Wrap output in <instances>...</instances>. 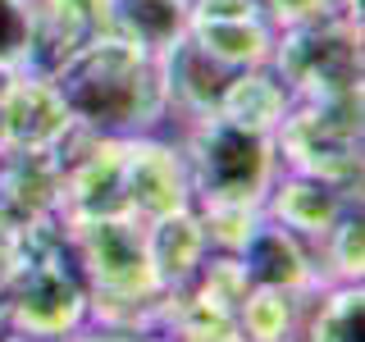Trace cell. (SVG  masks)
<instances>
[{
	"label": "cell",
	"mask_w": 365,
	"mask_h": 342,
	"mask_svg": "<svg viewBox=\"0 0 365 342\" xmlns=\"http://www.w3.org/2000/svg\"><path fill=\"white\" fill-rule=\"evenodd\" d=\"M68 119L106 123V128H142L165 100V68L155 55H142L128 41L83 46L55 78Z\"/></svg>",
	"instance_id": "obj_1"
},
{
	"label": "cell",
	"mask_w": 365,
	"mask_h": 342,
	"mask_svg": "<svg viewBox=\"0 0 365 342\" xmlns=\"http://www.w3.org/2000/svg\"><path fill=\"white\" fill-rule=\"evenodd\" d=\"M187 174L215 210H247L269 192L274 182V146L269 133L247 128L210 110L187 146Z\"/></svg>",
	"instance_id": "obj_2"
},
{
	"label": "cell",
	"mask_w": 365,
	"mask_h": 342,
	"mask_svg": "<svg viewBox=\"0 0 365 342\" xmlns=\"http://www.w3.org/2000/svg\"><path fill=\"white\" fill-rule=\"evenodd\" d=\"M114 37L142 55H169L192 28V0H106Z\"/></svg>",
	"instance_id": "obj_3"
},
{
	"label": "cell",
	"mask_w": 365,
	"mask_h": 342,
	"mask_svg": "<svg viewBox=\"0 0 365 342\" xmlns=\"http://www.w3.org/2000/svg\"><path fill=\"white\" fill-rule=\"evenodd\" d=\"M242 269L260 288L292 292L297 283H306V260L297 251V237L283 224H260L242 237Z\"/></svg>",
	"instance_id": "obj_4"
},
{
	"label": "cell",
	"mask_w": 365,
	"mask_h": 342,
	"mask_svg": "<svg viewBox=\"0 0 365 342\" xmlns=\"http://www.w3.org/2000/svg\"><path fill=\"white\" fill-rule=\"evenodd\" d=\"M274 214L288 233H329L338 224V197L319 174H302L274 192Z\"/></svg>",
	"instance_id": "obj_5"
},
{
	"label": "cell",
	"mask_w": 365,
	"mask_h": 342,
	"mask_svg": "<svg viewBox=\"0 0 365 342\" xmlns=\"http://www.w3.org/2000/svg\"><path fill=\"white\" fill-rule=\"evenodd\" d=\"M37 51V9L32 0H0V73H14Z\"/></svg>",
	"instance_id": "obj_6"
},
{
	"label": "cell",
	"mask_w": 365,
	"mask_h": 342,
	"mask_svg": "<svg viewBox=\"0 0 365 342\" xmlns=\"http://www.w3.org/2000/svg\"><path fill=\"white\" fill-rule=\"evenodd\" d=\"M361 315H365L361 288H342L338 296H329V306L319 311L315 342H361Z\"/></svg>",
	"instance_id": "obj_7"
},
{
	"label": "cell",
	"mask_w": 365,
	"mask_h": 342,
	"mask_svg": "<svg viewBox=\"0 0 365 342\" xmlns=\"http://www.w3.org/2000/svg\"><path fill=\"white\" fill-rule=\"evenodd\" d=\"M265 5V14H274V19H283V23H311V19H319L324 14V0H260Z\"/></svg>",
	"instance_id": "obj_8"
},
{
	"label": "cell",
	"mask_w": 365,
	"mask_h": 342,
	"mask_svg": "<svg viewBox=\"0 0 365 342\" xmlns=\"http://www.w3.org/2000/svg\"><path fill=\"white\" fill-rule=\"evenodd\" d=\"M9 342H73V338H64V333H19Z\"/></svg>",
	"instance_id": "obj_9"
},
{
	"label": "cell",
	"mask_w": 365,
	"mask_h": 342,
	"mask_svg": "<svg viewBox=\"0 0 365 342\" xmlns=\"http://www.w3.org/2000/svg\"><path fill=\"white\" fill-rule=\"evenodd\" d=\"M73 342H137V338H73Z\"/></svg>",
	"instance_id": "obj_10"
}]
</instances>
